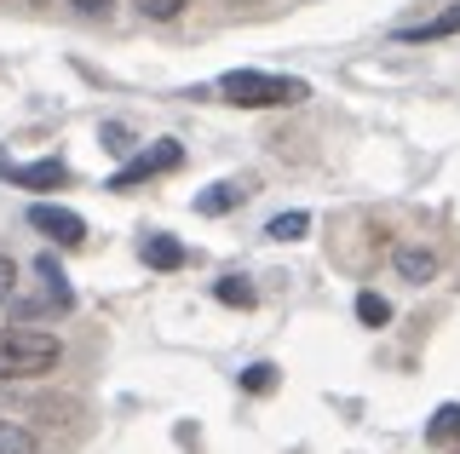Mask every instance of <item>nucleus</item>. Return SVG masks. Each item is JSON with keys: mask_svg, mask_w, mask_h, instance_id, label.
<instances>
[{"mask_svg": "<svg viewBox=\"0 0 460 454\" xmlns=\"http://www.w3.org/2000/svg\"><path fill=\"white\" fill-rule=\"evenodd\" d=\"M64 345L47 328H0V380H40L52 374Z\"/></svg>", "mask_w": 460, "mask_h": 454, "instance_id": "1", "label": "nucleus"}, {"mask_svg": "<svg viewBox=\"0 0 460 454\" xmlns=\"http://www.w3.org/2000/svg\"><path fill=\"white\" fill-rule=\"evenodd\" d=\"M219 92L225 104L236 109H277V104H299L311 87L294 75H265V69H230V75H219Z\"/></svg>", "mask_w": 460, "mask_h": 454, "instance_id": "2", "label": "nucleus"}, {"mask_svg": "<svg viewBox=\"0 0 460 454\" xmlns=\"http://www.w3.org/2000/svg\"><path fill=\"white\" fill-rule=\"evenodd\" d=\"M29 224H35L40 236H52L58 248H81L86 242V219L75 207H58V202H35L29 207Z\"/></svg>", "mask_w": 460, "mask_h": 454, "instance_id": "3", "label": "nucleus"}, {"mask_svg": "<svg viewBox=\"0 0 460 454\" xmlns=\"http://www.w3.org/2000/svg\"><path fill=\"white\" fill-rule=\"evenodd\" d=\"M172 167H184V150L172 144V138H162L155 150H144V155H133V162L121 167V173L110 179V190H133V184H144V179H155V173H172Z\"/></svg>", "mask_w": 460, "mask_h": 454, "instance_id": "4", "label": "nucleus"}, {"mask_svg": "<svg viewBox=\"0 0 460 454\" xmlns=\"http://www.w3.org/2000/svg\"><path fill=\"white\" fill-rule=\"evenodd\" d=\"M35 276L47 282V293H40V300H18V317H40V310H69V305H75V293H69V276L58 271L52 253H40V259H35Z\"/></svg>", "mask_w": 460, "mask_h": 454, "instance_id": "5", "label": "nucleus"}, {"mask_svg": "<svg viewBox=\"0 0 460 454\" xmlns=\"http://www.w3.org/2000/svg\"><path fill=\"white\" fill-rule=\"evenodd\" d=\"M0 173L18 184V190H58V184H69V167L58 155L52 162H29V167H0Z\"/></svg>", "mask_w": 460, "mask_h": 454, "instance_id": "6", "label": "nucleus"}, {"mask_svg": "<svg viewBox=\"0 0 460 454\" xmlns=\"http://www.w3.org/2000/svg\"><path fill=\"white\" fill-rule=\"evenodd\" d=\"M426 443H431V449H449V454H460V403H443L438 415L426 420Z\"/></svg>", "mask_w": 460, "mask_h": 454, "instance_id": "7", "label": "nucleus"}, {"mask_svg": "<svg viewBox=\"0 0 460 454\" xmlns=\"http://www.w3.org/2000/svg\"><path fill=\"white\" fill-rule=\"evenodd\" d=\"M184 259H190V253H184L179 236H162V231H155L150 242H144V265H155V271H179Z\"/></svg>", "mask_w": 460, "mask_h": 454, "instance_id": "8", "label": "nucleus"}, {"mask_svg": "<svg viewBox=\"0 0 460 454\" xmlns=\"http://www.w3.org/2000/svg\"><path fill=\"white\" fill-rule=\"evenodd\" d=\"M397 276L402 282H431L438 276V253L431 248H397Z\"/></svg>", "mask_w": 460, "mask_h": 454, "instance_id": "9", "label": "nucleus"}, {"mask_svg": "<svg viewBox=\"0 0 460 454\" xmlns=\"http://www.w3.org/2000/svg\"><path fill=\"white\" fill-rule=\"evenodd\" d=\"M242 196H248L242 184H208V190L196 196V213H201V219H219V213H230Z\"/></svg>", "mask_w": 460, "mask_h": 454, "instance_id": "10", "label": "nucleus"}, {"mask_svg": "<svg viewBox=\"0 0 460 454\" xmlns=\"http://www.w3.org/2000/svg\"><path fill=\"white\" fill-rule=\"evenodd\" d=\"M213 300H219V305H236V310H248L259 293H253V282H248V276H219V282H213Z\"/></svg>", "mask_w": 460, "mask_h": 454, "instance_id": "11", "label": "nucleus"}, {"mask_svg": "<svg viewBox=\"0 0 460 454\" xmlns=\"http://www.w3.org/2000/svg\"><path fill=\"white\" fill-rule=\"evenodd\" d=\"M0 454H40V443H35V432H29V425L0 420Z\"/></svg>", "mask_w": 460, "mask_h": 454, "instance_id": "12", "label": "nucleus"}, {"mask_svg": "<svg viewBox=\"0 0 460 454\" xmlns=\"http://www.w3.org/2000/svg\"><path fill=\"white\" fill-rule=\"evenodd\" d=\"M305 231H311V213H277V219L265 224V236H270V242H299Z\"/></svg>", "mask_w": 460, "mask_h": 454, "instance_id": "13", "label": "nucleus"}, {"mask_svg": "<svg viewBox=\"0 0 460 454\" xmlns=\"http://www.w3.org/2000/svg\"><path fill=\"white\" fill-rule=\"evenodd\" d=\"M460 30V0L449 12H443V18H431V23H420V30H402V40H443V35H455Z\"/></svg>", "mask_w": 460, "mask_h": 454, "instance_id": "14", "label": "nucleus"}, {"mask_svg": "<svg viewBox=\"0 0 460 454\" xmlns=\"http://www.w3.org/2000/svg\"><path fill=\"white\" fill-rule=\"evenodd\" d=\"M357 322H363V328H385V322H392V305H385L380 293H357Z\"/></svg>", "mask_w": 460, "mask_h": 454, "instance_id": "15", "label": "nucleus"}, {"mask_svg": "<svg viewBox=\"0 0 460 454\" xmlns=\"http://www.w3.org/2000/svg\"><path fill=\"white\" fill-rule=\"evenodd\" d=\"M242 391H253V397L277 391V368H270V362H253V368H242Z\"/></svg>", "mask_w": 460, "mask_h": 454, "instance_id": "16", "label": "nucleus"}, {"mask_svg": "<svg viewBox=\"0 0 460 454\" xmlns=\"http://www.w3.org/2000/svg\"><path fill=\"white\" fill-rule=\"evenodd\" d=\"M190 6V0H138V12L144 18H155V23H167V18H179V12Z\"/></svg>", "mask_w": 460, "mask_h": 454, "instance_id": "17", "label": "nucleus"}, {"mask_svg": "<svg viewBox=\"0 0 460 454\" xmlns=\"http://www.w3.org/2000/svg\"><path fill=\"white\" fill-rule=\"evenodd\" d=\"M12 293H18V265H12V259H0V305H6Z\"/></svg>", "mask_w": 460, "mask_h": 454, "instance_id": "18", "label": "nucleus"}, {"mask_svg": "<svg viewBox=\"0 0 460 454\" xmlns=\"http://www.w3.org/2000/svg\"><path fill=\"white\" fill-rule=\"evenodd\" d=\"M104 144L110 150H127V127H104Z\"/></svg>", "mask_w": 460, "mask_h": 454, "instance_id": "19", "label": "nucleus"}, {"mask_svg": "<svg viewBox=\"0 0 460 454\" xmlns=\"http://www.w3.org/2000/svg\"><path fill=\"white\" fill-rule=\"evenodd\" d=\"M75 6H81V12H104L110 0H75Z\"/></svg>", "mask_w": 460, "mask_h": 454, "instance_id": "20", "label": "nucleus"}, {"mask_svg": "<svg viewBox=\"0 0 460 454\" xmlns=\"http://www.w3.org/2000/svg\"><path fill=\"white\" fill-rule=\"evenodd\" d=\"M225 6H259V0H225Z\"/></svg>", "mask_w": 460, "mask_h": 454, "instance_id": "21", "label": "nucleus"}]
</instances>
